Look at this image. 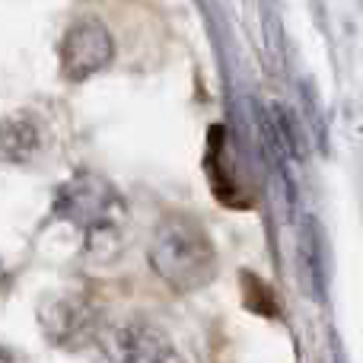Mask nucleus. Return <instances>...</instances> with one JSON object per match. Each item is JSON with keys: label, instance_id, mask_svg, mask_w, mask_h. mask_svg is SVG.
<instances>
[{"label": "nucleus", "instance_id": "1", "mask_svg": "<svg viewBox=\"0 0 363 363\" xmlns=\"http://www.w3.org/2000/svg\"><path fill=\"white\" fill-rule=\"evenodd\" d=\"M150 268L176 294H191L213 281L217 274V249L207 230L188 213H166L150 239Z\"/></svg>", "mask_w": 363, "mask_h": 363}, {"label": "nucleus", "instance_id": "2", "mask_svg": "<svg viewBox=\"0 0 363 363\" xmlns=\"http://www.w3.org/2000/svg\"><path fill=\"white\" fill-rule=\"evenodd\" d=\"M61 74L70 83H83L93 74L108 67V61L115 57V42L108 35V29L96 19H80L67 29L61 42Z\"/></svg>", "mask_w": 363, "mask_h": 363}, {"label": "nucleus", "instance_id": "3", "mask_svg": "<svg viewBox=\"0 0 363 363\" xmlns=\"http://www.w3.org/2000/svg\"><path fill=\"white\" fill-rule=\"evenodd\" d=\"M226 128L223 125H213L207 131V153H204V172L211 179V188L217 194L220 204L226 207H252L249 198H242V188H239L236 176H233V166L230 157H226Z\"/></svg>", "mask_w": 363, "mask_h": 363}, {"label": "nucleus", "instance_id": "4", "mask_svg": "<svg viewBox=\"0 0 363 363\" xmlns=\"http://www.w3.org/2000/svg\"><path fill=\"white\" fill-rule=\"evenodd\" d=\"M57 211L70 213V220H77V223H80L83 213H86L89 223L102 226L108 217H118L121 204H118V198L112 194V188L93 179V185L89 188H83L80 182H74V185L64 188V198H61V204H57Z\"/></svg>", "mask_w": 363, "mask_h": 363}, {"label": "nucleus", "instance_id": "5", "mask_svg": "<svg viewBox=\"0 0 363 363\" xmlns=\"http://www.w3.org/2000/svg\"><path fill=\"white\" fill-rule=\"evenodd\" d=\"M296 255H300L303 287H306V294L313 296L315 303H322L325 300V236H322V223L313 217V213L303 217Z\"/></svg>", "mask_w": 363, "mask_h": 363}, {"label": "nucleus", "instance_id": "6", "mask_svg": "<svg viewBox=\"0 0 363 363\" xmlns=\"http://www.w3.org/2000/svg\"><path fill=\"white\" fill-rule=\"evenodd\" d=\"M121 354L125 360H176V347H169L166 335L153 325H128L121 332Z\"/></svg>", "mask_w": 363, "mask_h": 363}, {"label": "nucleus", "instance_id": "7", "mask_svg": "<svg viewBox=\"0 0 363 363\" xmlns=\"http://www.w3.org/2000/svg\"><path fill=\"white\" fill-rule=\"evenodd\" d=\"M239 287H242V303L262 319H281V303H277L274 290L252 271H239Z\"/></svg>", "mask_w": 363, "mask_h": 363}, {"label": "nucleus", "instance_id": "8", "mask_svg": "<svg viewBox=\"0 0 363 363\" xmlns=\"http://www.w3.org/2000/svg\"><path fill=\"white\" fill-rule=\"evenodd\" d=\"M271 118H274L277 131H281V140L284 147L290 150V157L296 160V163H303V160L309 157V147H306V131H303V121L296 118L294 108L287 106H271Z\"/></svg>", "mask_w": 363, "mask_h": 363}]
</instances>
